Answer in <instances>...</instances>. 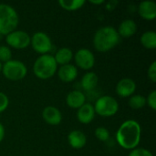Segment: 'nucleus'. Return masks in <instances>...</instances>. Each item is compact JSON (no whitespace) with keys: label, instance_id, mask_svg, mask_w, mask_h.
I'll return each instance as SVG.
<instances>
[{"label":"nucleus","instance_id":"nucleus-1","mask_svg":"<svg viewBox=\"0 0 156 156\" xmlns=\"http://www.w3.org/2000/svg\"><path fill=\"white\" fill-rule=\"evenodd\" d=\"M142 128L138 122L127 120L121 124L116 133V141L119 145L126 150L137 148L141 142Z\"/></svg>","mask_w":156,"mask_h":156},{"label":"nucleus","instance_id":"nucleus-2","mask_svg":"<svg viewBox=\"0 0 156 156\" xmlns=\"http://www.w3.org/2000/svg\"><path fill=\"white\" fill-rule=\"evenodd\" d=\"M120 42V36L117 30L111 26L99 28L93 37V46L99 52L104 53L115 48Z\"/></svg>","mask_w":156,"mask_h":156},{"label":"nucleus","instance_id":"nucleus-3","mask_svg":"<svg viewBox=\"0 0 156 156\" xmlns=\"http://www.w3.org/2000/svg\"><path fill=\"white\" fill-rule=\"evenodd\" d=\"M19 17L16 9L7 5L0 4V35L6 36L16 30Z\"/></svg>","mask_w":156,"mask_h":156},{"label":"nucleus","instance_id":"nucleus-4","mask_svg":"<svg viewBox=\"0 0 156 156\" xmlns=\"http://www.w3.org/2000/svg\"><path fill=\"white\" fill-rule=\"evenodd\" d=\"M58 64L52 55L46 54L38 57L33 66L34 74L40 80H48L57 72Z\"/></svg>","mask_w":156,"mask_h":156},{"label":"nucleus","instance_id":"nucleus-5","mask_svg":"<svg viewBox=\"0 0 156 156\" xmlns=\"http://www.w3.org/2000/svg\"><path fill=\"white\" fill-rule=\"evenodd\" d=\"M2 72L7 80L17 81L21 80L27 76V69L22 61L11 59L3 65Z\"/></svg>","mask_w":156,"mask_h":156},{"label":"nucleus","instance_id":"nucleus-6","mask_svg":"<svg viewBox=\"0 0 156 156\" xmlns=\"http://www.w3.org/2000/svg\"><path fill=\"white\" fill-rule=\"evenodd\" d=\"M93 107L95 113L101 117H112L117 113L119 103L112 96H101L96 101Z\"/></svg>","mask_w":156,"mask_h":156},{"label":"nucleus","instance_id":"nucleus-7","mask_svg":"<svg viewBox=\"0 0 156 156\" xmlns=\"http://www.w3.org/2000/svg\"><path fill=\"white\" fill-rule=\"evenodd\" d=\"M30 45L37 53L41 55L48 54L53 48L50 37L44 32H36L31 37Z\"/></svg>","mask_w":156,"mask_h":156},{"label":"nucleus","instance_id":"nucleus-8","mask_svg":"<svg viewBox=\"0 0 156 156\" xmlns=\"http://www.w3.org/2000/svg\"><path fill=\"white\" fill-rule=\"evenodd\" d=\"M31 37L23 30H15L5 37L6 44L16 49H23L30 45Z\"/></svg>","mask_w":156,"mask_h":156},{"label":"nucleus","instance_id":"nucleus-9","mask_svg":"<svg viewBox=\"0 0 156 156\" xmlns=\"http://www.w3.org/2000/svg\"><path fill=\"white\" fill-rule=\"evenodd\" d=\"M74 60L76 65L84 70L90 69L95 64V57L93 53L88 48L79 49L74 56Z\"/></svg>","mask_w":156,"mask_h":156},{"label":"nucleus","instance_id":"nucleus-10","mask_svg":"<svg viewBox=\"0 0 156 156\" xmlns=\"http://www.w3.org/2000/svg\"><path fill=\"white\" fill-rule=\"evenodd\" d=\"M116 93L122 98L131 97L136 90V83L133 79L124 78L122 79L116 85Z\"/></svg>","mask_w":156,"mask_h":156},{"label":"nucleus","instance_id":"nucleus-11","mask_svg":"<svg viewBox=\"0 0 156 156\" xmlns=\"http://www.w3.org/2000/svg\"><path fill=\"white\" fill-rule=\"evenodd\" d=\"M44 121L49 125H58L62 121V115L59 110L54 106H48L42 112Z\"/></svg>","mask_w":156,"mask_h":156},{"label":"nucleus","instance_id":"nucleus-12","mask_svg":"<svg viewBox=\"0 0 156 156\" xmlns=\"http://www.w3.org/2000/svg\"><path fill=\"white\" fill-rule=\"evenodd\" d=\"M58 76L59 80L65 83L72 82L78 76V69L76 66L72 64H66L60 66L58 70Z\"/></svg>","mask_w":156,"mask_h":156},{"label":"nucleus","instance_id":"nucleus-13","mask_svg":"<svg viewBox=\"0 0 156 156\" xmlns=\"http://www.w3.org/2000/svg\"><path fill=\"white\" fill-rule=\"evenodd\" d=\"M138 13L145 20H154L156 17V4L154 1H143L138 6Z\"/></svg>","mask_w":156,"mask_h":156},{"label":"nucleus","instance_id":"nucleus-14","mask_svg":"<svg viewBox=\"0 0 156 156\" xmlns=\"http://www.w3.org/2000/svg\"><path fill=\"white\" fill-rule=\"evenodd\" d=\"M77 117L79 122L83 124L90 123L95 117L94 107L90 103H84L80 108L78 109Z\"/></svg>","mask_w":156,"mask_h":156},{"label":"nucleus","instance_id":"nucleus-15","mask_svg":"<svg viewBox=\"0 0 156 156\" xmlns=\"http://www.w3.org/2000/svg\"><path fill=\"white\" fill-rule=\"evenodd\" d=\"M68 142L73 149L79 150V149H82L86 145L87 138L82 132L79 130H74L69 133Z\"/></svg>","mask_w":156,"mask_h":156},{"label":"nucleus","instance_id":"nucleus-16","mask_svg":"<svg viewBox=\"0 0 156 156\" xmlns=\"http://www.w3.org/2000/svg\"><path fill=\"white\" fill-rule=\"evenodd\" d=\"M66 103L72 109H79L86 103V97L80 90H72L67 95Z\"/></svg>","mask_w":156,"mask_h":156},{"label":"nucleus","instance_id":"nucleus-17","mask_svg":"<svg viewBox=\"0 0 156 156\" xmlns=\"http://www.w3.org/2000/svg\"><path fill=\"white\" fill-rule=\"evenodd\" d=\"M137 31V25L133 19H125L123 20L118 27V34L119 36L128 38L133 37Z\"/></svg>","mask_w":156,"mask_h":156},{"label":"nucleus","instance_id":"nucleus-18","mask_svg":"<svg viewBox=\"0 0 156 156\" xmlns=\"http://www.w3.org/2000/svg\"><path fill=\"white\" fill-rule=\"evenodd\" d=\"M53 57L57 64L63 66L66 64H69V62L73 58V53H72V50L69 48H61L57 50L55 56Z\"/></svg>","mask_w":156,"mask_h":156},{"label":"nucleus","instance_id":"nucleus-19","mask_svg":"<svg viewBox=\"0 0 156 156\" xmlns=\"http://www.w3.org/2000/svg\"><path fill=\"white\" fill-rule=\"evenodd\" d=\"M99 78L96 73L94 72H87L81 79L80 84L83 90H91L96 88L98 85Z\"/></svg>","mask_w":156,"mask_h":156},{"label":"nucleus","instance_id":"nucleus-20","mask_svg":"<svg viewBox=\"0 0 156 156\" xmlns=\"http://www.w3.org/2000/svg\"><path fill=\"white\" fill-rule=\"evenodd\" d=\"M140 41L145 48L154 49L156 48V33L152 30L145 31L142 35Z\"/></svg>","mask_w":156,"mask_h":156},{"label":"nucleus","instance_id":"nucleus-21","mask_svg":"<svg viewBox=\"0 0 156 156\" xmlns=\"http://www.w3.org/2000/svg\"><path fill=\"white\" fill-rule=\"evenodd\" d=\"M85 4L84 0H59L58 5L67 11H75L81 8Z\"/></svg>","mask_w":156,"mask_h":156},{"label":"nucleus","instance_id":"nucleus-22","mask_svg":"<svg viewBox=\"0 0 156 156\" xmlns=\"http://www.w3.org/2000/svg\"><path fill=\"white\" fill-rule=\"evenodd\" d=\"M146 104V98L142 95H133L129 100V106L133 110H139Z\"/></svg>","mask_w":156,"mask_h":156},{"label":"nucleus","instance_id":"nucleus-23","mask_svg":"<svg viewBox=\"0 0 156 156\" xmlns=\"http://www.w3.org/2000/svg\"><path fill=\"white\" fill-rule=\"evenodd\" d=\"M12 58V52L9 47L1 45L0 46V62H7L11 60Z\"/></svg>","mask_w":156,"mask_h":156},{"label":"nucleus","instance_id":"nucleus-24","mask_svg":"<svg viewBox=\"0 0 156 156\" xmlns=\"http://www.w3.org/2000/svg\"><path fill=\"white\" fill-rule=\"evenodd\" d=\"M95 136L98 140L101 142H106L110 138V132L104 127H98L95 130Z\"/></svg>","mask_w":156,"mask_h":156},{"label":"nucleus","instance_id":"nucleus-25","mask_svg":"<svg viewBox=\"0 0 156 156\" xmlns=\"http://www.w3.org/2000/svg\"><path fill=\"white\" fill-rule=\"evenodd\" d=\"M128 156H154L153 154L144 148H135L132 150Z\"/></svg>","mask_w":156,"mask_h":156},{"label":"nucleus","instance_id":"nucleus-26","mask_svg":"<svg viewBox=\"0 0 156 156\" xmlns=\"http://www.w3.org/2000/svg\"><path fill=\"white\" fill-rule=\"evenodd\" d=\"M146 103L149 105V107L155 111L156 110V90H153L148 97L146 98Z\"/></svg>","mask_w":156,"mask_h":156},{"label":"nucleus","instance_id":"nucleus-27","mask_svg":"<svg viewBox=\"0 0 156 156\" xmlns=\"http://www.w3.org/2000/svg\"><path fill=\"white\" fill-rule=\"evenodd\" d=\"M9 105V100H8V97L0 91V112H5L7 107Z\"/></svg>","mask_w":156,"mask_h":156},{"label":"nucleus","instance_id":"nucleus-28","mask_svg":"<svg viewBox=\"0 0 156 156\" xmlns=\"http://www.w3.org/2000/svg\"><path fill=\"white\" fill-rule=\"evenodd\" d=\"M148 78L150 79V80H152V82L155 83L156 82V61H154L149 69H148Z\"/></svg>","mask_w":156,"mask_h":156},{"label":"nucleus","instance_id":"nucleus-29","mask_svg":"<svg viewBox=\"0 0 156 156\" xmlns=\"http://www.w3.org/2000/svg\"><path fill=\"white\" fill-rule=\"evenodd\" d=\"M4 137H5V128H4L3 124L0 123V143L3 141Z\"/></svg>","mask_w":156,"mask_h":156},{"label":"nucleus","instance_id":"nucleus-30","mask_svg":"<svg viewBox=\"0 0 156 156\" xmlns=\"http://www.w3.org/2000/svg\"><path fill=\"white\" fill-rule=\"evenodd\" d=\"M90 3L94 4V5H101V4H103L104 1L103 0H99V1H93V0H91V1H90Z\"/></svg>","mask_w":156,"mask_h":156},{"label":"nucleus","instance_id":"nucleus-31","mask_svg":"<svg viewBox=\"0 0 156 156\" xmlns=\"http://www.w3.org/2000/svg\"><path fill=\"white\" fill-rule=\"evenodd\" d=\"M2 67H3V65H2V63L0 62V72L2 71Z\"/></svg>","mask_w":156,"mask_h":156}]
</instances>
